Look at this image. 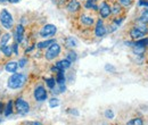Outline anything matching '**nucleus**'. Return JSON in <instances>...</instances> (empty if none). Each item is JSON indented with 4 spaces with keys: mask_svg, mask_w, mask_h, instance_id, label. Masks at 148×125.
Masks as SVG:
<instances>
[{
    "mask_svg": "<svg viewBox=\"0 0 148 125\" xmlns=\"http://www.w3.org/2000/svg\"><path fill=\"white\" fill-rule=\"evenodd\" d=\"M26 82V76L24 74H14L8 80V87L10 89H18L22 88Z\"/></svg>",
    "mask_w": 148,
    "mask_h": 125,
    "instance_id": "obj_1",
    "label": "nucleus"
},
{
    "mask_svg": "<svg viewBox=\"0 0 148 125\" xmlns=\"http://www.w3.org/2000/svg\"><path fill=\"white\" fill-rule=\"evenodd\" d=\"M0 22H1L2 26L5 29H7V30H10L13 27V25H14V19H13L12 14L6 9H3L0 13Z\"/></svg>",
    "mask_w": 148,
    "mask_h": 125,
    "instance_id": "obj_2",
    "label": "nucleus"
},
{
    "mask_svg": "<svg viewBox=\"0 0 148 125\" xmlns=\"http://www.w3.org/2000/svg\"><path fill=\"white\" fill-rule=\"evenodd\" d=\"M15 108H16L17 113L21 114V115H26L30 111V105L25 100H23L22 98L16 99V101H15Z\"/></svg>",
    "mask_w": 148,
    "mask_h": 125,
    "instance_id": "obj_3",
    "label": "nucleus"
},
{
    "mask_svg": "<svg viewBox=\"0 0 148 125\" xmlns=\"http://www.w3.org/2000/svg\"><path fill=\"white\" fill-rule=\"evenodd\" d=\"M59 53H60V46L54 42L51 46H49L48 50L46 51V58L48 60H53L59 55Z\"/></svg>",
    "mask_w": 148,
    "mask_h": 125,
    "instance_id": "obj_4",
    "label": "nucleus"
},
{
    "mask_svg": "<svg viewBox=\"0 0 148 125\" xmlns=\"http://www.w3.org/2000/svg\"><path fill=\"white\" fill-rule=\"evenodd\" d=\"M57 32V27L53 24H47L45 25L41 30H40V36L42 38H49V36H55V33Z\"/></svg>",
    "mask_w": 148,
    "mask_h": 125,
    "instance_id": "obj_5",
    "label": "nucleus"
},
{
    "mask_svg": "<svg viewBox=\"0 0 148 125\" xmlns=\"http://www.w3.org/2000/svg\"><path fill=\"white\" fill-rule=\"evenodd\" d=\"M47 91L46 89L42 87V85H39L34 90V98H36V100L38 101H45L46 99H47Z\"/></svg>",
    "mask_w": 148,
    "mask_h": 125,
    "instance_id": "obj_6",
    "label": "nucleus"
},
{
    "mask_svg": "<svg viewBox=\"0 0 148 125\" xmlns=\"http://www.w3.org/2000/svg\"><path fill=\"white\" fill-rule=\"evenodd\" d=\"M99 13H100V16L103 18H107L112 14L111 6L108 3H106V2H101L100 8H99Z\"/></svg>",
    "mask_w": 148,
    "mask_h": 125,
    "instance_id": "obj_7",
    "label": "nucleus"
},
{
    "mask_svg": "<svg viewBox=\"0 0 148 125\" xmlns=\"http://www.w3.org/2000/svg\"><path fill=\"white\" fill-rule=\"evenodd\" d=\"M95 34H96V36H98V38L104 36L106 34V27H105V25H104V23H103L101 19H99L97 22V25H96V29H95Z\"/></svg>",
    "mask_w": 148,
    "mask_h": 125,
    "instance_id": "obj_8",
    "label": "nucleus"
},
{
    "mask_svg": "<svg viewBox=\"0 0 148 125\" xmlns=\"http://www.w3.org/2000/svg\"><path fill=\"white\" fill-rule=\"evenodd\" d=\"M80 7H81V5L79 3L77 0H71V1L67 3V6H66V8H67V10H69L70 13H75V12H77V10L80 9Z\"/></svg>",
    "mask_w": 148,
    "mask_h": 125,
    "instance_id": "obj_9",
    "label": "nucleus"
},
{
    "mask_svg": "<svg viewBox=\"0 0 148 125\" xmlns=\"http://www.w3.org/2000/svg\"><path fill=\"white\" fill-rule=\"evenodd\" d=\"M130 36L133 39V40H139V39H143L145 34L143 33V32H140L138 29H136V27H133V29H131L130 30Z\"/></svg>",
    "mask_w": 148,
    "mask_h": 125,
    "instance_id": "obj_10",
    "label": "nucleus"
},
{
    "mask_svg": "<svg viewBox=\"0 0 148 125\" xmlns=\"http://www.w3.org/2000/svg\"><path fill=\"white\" fill-rule=\"evenodd\" d=\"M23 36H24V27L22 25H18L16 27V31H15V41L16 42H22L23 40Z\"/></svg>",
    "mask_w": 148,
    "mask_h": 125,
    "instance_id": "obj_11",
    "label": "nucleus"
},
{
    "mask_svg": "<svg viewBox=\"0 0 148 125\" xmlns=\"http://www.w3.org/2000/svg\"><path fill=\"white\" fill-rule=\"evenodd\" d=\"M17 67H18V64L16 61H9V63L6 64L5 70L7 72H9V73H15L16 70H17Z\"/></svg>",
    "mask_w": 148,
    "mask_h": 125,
    "instance_id": "obj_12",
    "label": "nucleus"
},
{
    "mask_svg": "<svg viewBox=\"0 0 148 125\" xmlns=\"http://www.w3.org/2000/svg\"><path fill=\"white\" fill-rule=\"evenodd\" d=\"M81 23L89 26V25H92L93 23H95V19H93V17H91V16L83 15V16H81Z\"/></svg>",
    "mask_w": 148,
    "mask_h": 125,
    "instance_id": "obj_13",
    "label": "nucleus"
},
{
    "mask_svg": "<svg viewBox=\"0 0 148 125\" xmlns=\"http://www.w3.org/2000/svg\"><path fill=\"white\" fill-rule=\"evenodd\" d=\"M56 82H57L58 84H65V75H64V71H60L57 73Z\"/></svg>",
    "mask_w": 148,
    "mask_h": 125,
    "instance_id": "obj_14",
    "label": "nucleus"
},
{
    "mask_svg": "<svg viewBox=\"0 0 148 125\" xmlns=\"http://www.w3.org/2000/svg\"><path fill=\"white\" fill-rule=\"evenodd\" d=\"M65 46H66L67 48H74V47H76V41L74 40L72 36H69V38L65 40Z\"/></svg>",
    "mask_w": 148,
    "mask_h": 125,
    "instance_id": "obj_15",
    "label": "nucleus"
},
{
    "mask_svg": "<svg viewBox=\"0 0 148 125\" xmlns=\"http://www.w3.org/2000/svg\"><path fill=\"white\" fill-rule=\"evenodd\" d=\"M127 125H144V121L140 117H134V118L130 120L127 123Z\"/></svg>",
    "mask_w": 148,
    "mask_h": 125,
    "instance_id": "obj_16",
    "label": "nucleus"
},
{
    "mask_svg": "<svg viewBox=\"0 0 148 125\" xmlns=\"http://www.w3.org/2000/svg\"><path fill=\"white\" fill-rule=\"evenodd\" d=\"M132 50H133V53L137 55V56H143V55L145 54L146 48H145V47H137V46H133Z\"/></svg>",
    "mask_w": 148,
    "mask_h": 125,
    "instance_id": "obj_17",
    "label": "nucleus"
},
{
    "mask_svg": "<svg viewBox=\"0 0 148 125\" xmlns=\"http://www.w3.org/2000/svg\"><path fill=\"white\" fill-rule=\"evenodd\" d=\"M136 29H138L140 32H143L144 34H146L148 32V27H147V24H145V23H141V22H139V24H137V26H134Z\"/></svg>",
    "mask_w": 148,
    "mask_h": 125,
    "instance_id": "obj_18",
    "label": "nucleus"
},
{
    "mask_svg": "<svg viewBox=\"0 0 148 125\" xmlns=\"http://www.w3.org/2000/svg\"><path fill=\"white\" fill-rule=\"evenodd\" d=\"M54 42H55L54 40H47V41H43V42H40V43H38L37 47L39 48V49H43V48H47V47L51 46Z\"/></svg>",
    "mask_w": 148,
    "mask_h": 125,
    "instance_id": "obj_19",
    "label": "nucleus"
},
{
    "mask_svg": "<svg viewBox=\"0 0 148 125\" xmlns=\"http://www.w3.org/2000/svg\"><path fill=\"white\" fill-rule=\"evenodd\" d=\"M147 44H148V39H145V38L139 39V40H137V41L133 43V46H137V47H145V48H146Z\"/></svg>",
    "mask_w": 148,
    "mask_h": 125,
    "instance_id": "obj_20",
    "label": "nucleus"
},
{
    "mask_svg": "<svg viewBox=\"0 0 148 125\" xmlns=\"http://www.w3.org/2000/svg\"><path fill=\"white\" fill-rule=\"evenodd\" d=\"M9 39H10V34H3V36H1V40H0V46H1V48L2 47H5V46H7V42L9 41Z\"/></svg>",
    "mask_w": 148,
    "mask_h": 125,
    "instance_id": "obj_21",
    "label": "nucleus"
},
{
    "mask_svg": "<svg viewBox=\"0 0 148 125\" xmlns=\"http://www.w3.org/2000/svg\"><path fill=\"white\" fill-rule=\"evenodd\" d=\"M139 22L145 23V24H147L148 23V9H145V10L143 12L141 16H140V18H139Z\"/></svg>",
    "mask_w": 148,
    "mask_h": 125,
    "instance_id": "obj_22",
    "label": "nucleus"
},
{
    "mask_svg": "<svg viewBox=\"0 0 148 125\" xmlns=\"http://www.w3.org/2000/svg\"><path fill=\"white\" fill-rule=\"evenodd\" d=\"M12 113H13V102L9 101V102L7 104L6 108H5V115H6V116H9Z\"/></svg>",
    "mask_w": 148,
    "mask_h": 125,
    "instance_id": "obj_23",
    "label": "nucleus"
},
{
    "mask_svg": "<svg viewBox=\"0 0 148 125\" xmlns=\"http://www.w3.org/2000/svg\"><path fill=\"white\" fill-rule=\"evenodd\" d=\"M1 50H2V53L5 56H7V57H9V56H12V47L10 46H5V47H2L1 48Z\"/></svg>",
    "mask_w": 148,
    "mask_h": 125,
    "instance_id": "obj_24",
    "label": "nucleus"
},
{
    "mask_svg": "<svg viewBox=\"0 0 148 125\" xmlns=\"http://www.w3.org/2000/svg\"><path fill=\"white\" fill-rule=\"evenodd\" d=\"M84 6H86V8H88V9H91V8H92L93 10H97V9H98V7L95 5V2H93V1H90V0H88Z\"/></svg>",
    "mask_w": 148,
    "mask_h": 125,
    "instance_id": "obj_25",
    "label": "nucleus"
},
{
    "mask_svg": "<svg viewBox=\"0 0 148 125\" xmlns=\"http://www.w3.org/2000/svg\"><path fill=\"white\" fill-rule=\"evenodd\" d=\"M49 106L51 108H55V107H57V106H59V100H58L57 98L50 99V100H49Z\"/></svg>",
    "mask_w": 148,
    "mask_h": 125,
    "instance_id": "obj_26",
    "label": "nucleus"
},
{
    "mask_svg": "<svg viewBox=\"0 0 148 125\" xmlns=\"http://www.w3.org/2000/svg\"><path fill=\"white\" fill-rule=\"evenodd\" d=\"M76 58H77V56H76V54H75L74 51H70L69 55H67V60H70L71 63L75 61V60H76Z\"/></svg>",
    "mask_w": 148,
    "mask_h": 125,
    "instance_id": "obj_27",
    "label": "nucleus"
},
{
    "mask_svg": "<svg viewBox=\"0 0 148 125\" xmlns=\"http://www.w3.org/2000/svg\"><path fill=\"white\" fill-rule=\"evenodd\" d=\"M46 82H47V85H48L50 89H54V88H55V84H56L55 79H47Z\"/></svg>",
    "mask_w": 148,
    "mask_h": 125,
    "instance_id": "obj_28",
    "label": "nucleus"
},
{
    "mask_svg": "<svg viewBox=\"0 0 148 125\" xmlns=\"http://www.w3.org/2000/svg\"><path fill=\"white\" fill-rule=\"evenodd\" d=\"M105 117H106V118H110V120L114 118V113L112 111L111 109H107V110L105 111Z\"/></svg>",
    "mask_w": 148,
    "mask_h": 125,
    "instance_id": "obj_29",
    "label": "nucleus"
},
{
    "mask_svg": "<svg viewBox=\"0 0 148 125\" xmlns=\"http://www.w3.org/2000/svg\"><path fill=\"white\" fill-rule=\"evenodd\" d=\"M121 12V6L119 5V3H115L114 5V8H113V10H112V13L113 14H117V13H120Z\"/></svg>",
    "mask_w": 148,
    "mask_h": 125,
    "instance_id": "obj_30",
    "label": "nucleus"
},
{
    "mask_svg": "<svg viewBox=\"0 0 148 125\" xmlns=\"http://www.w3.org/2000/svg\"><path fill=\"white\" fill-rule=\"evenodd\" d=\"M119 2H120V5H122L124 7H128L131 5V0H119Z\"/></svg>",
    "mask_w": 148,
    "mask_h": 125,
    "instance_id": "obj_31",
    "label": "nucleus"
},
{
    "mask_svg": "<svg viewBox=\"0 0 148 125\" xmlns=\"http://www.w3.org/2000/svg\"><path fill=\"white\" fill-rule=\"evenodd\" d=\"M26 63H27V60H26L25 58H22V59L18 61V66H19V67H24Z\"/></svg>",
    "mask_w": 148,
    "mask_h": 125,
    "instance_id": "obj_32",
    "label": "nucleus"
},
{
    "mask_svg": "<svg viewBox=\"0 0 148 125\" xmlns=\"http://www.w3.org/2000/svg\"><path fill=\"white\" fill-rule=\"evenodd\" d=\"M139 5H140V6H146V7H148V1L147 0H139Z\"/></svg>",
    "mask_w": 148,
    "mask_h": 125,
    "instance_id": "obj_33",
    "label": "nucleus"
},
{
    "mask_svg": "<svg viewBox=\"0 0 148 125\" xmlns=\"http://www.w3.org/2000/svg\"><path fill=\"white\" fill-rule=\"evenodd\" d=\"M105 70H106V71H115V67H113V66H111V65H106V66H105Z\"/></svg>",
    "mask_w": 148,
    "mask_h": 125,
    "instance_id": "obj_34",
    "label": "nucleus"
},
{
    "mask_svg": "<svg viewBox=\"0 0 148 125\" xmlns=\"http://www.w3.org/2000/svg\"><path fill=\"white\" fill-rule=\"evenodd\" d=\"M12 47H13V49H14L15 55H18V48H17V44H14V46H12Z\"/></svg>",
    "mask_w": 148,
    "mask_h": 125,
    "instance_id": "obj_35",
    "label": "nucleus"
},
{
    "mask_svg": "<svg viewBox=\"0 0 148 125\" xmlns=\"http://www.w3.org/2000/svg\"><path fill=\"white\" fill-rule=\"evenodd\" d=\"M70 113H71V114H74V115H79V113H77L76 110H70Z\"/></svg>",
    "mask_w": 148,
    "mask_h": 125,
    "instance_id": "obj_36",
    "label": "nucleus"
},
{
    "mask_svg": "<svg viewBox=\"0 0 148 125\" xmlns=\"http://www.w3.org/2000/svg\"><path fill=\"white\" fill-rule=\"evenodd\" d=\"M31 125H42V124H41L40 122H33V123H32Z\"/></svg>",
    "mask_w": 148,
    "mask_h": 125,
    "instance_id": "obj_37",
    "label": "nucleus"
},
{
    "mask_svg": "<svg viewBox=\"0 0 148 125\" xmlns=\"http://www.w3.org/2000/svg\"><path fill=\"white\" fill-rule=\"evenodd\" d=\"M8 1H10V2H13V3H16V2H18L19 0H8Z\"/></svg>",
    "mask_w": 148,
    "mask_h": 125,
    "instance_id": "obj_38",
    "label": "nucleus"
},
{
    "mask_svg": "<svg viewBox=\"0 0 148 125\" xmlns=\"http://www.w3.org/2000/svg\"><path fill=\"white\" fill-rule=\"evenodd\" d=\"M5 1H6V0H0V2H5Z\"/></svg>",
    "mask_w": 148,
    "mask_h": 125,
    "instance_id": "obj_39",
    "label": "nucleus"
},
{
    "mask_svg": "<svg viewBox=\"0 0 148 125\" xmlns=\"http://www.w3.org/2000/svg\"><path fill=\"white\" fill-rule=\"evenodd\" d=\"M90 1H93V2H96V1H97V0H90Z\"/></svg>",
    "mask_w": 148,
    "mask_h": 125,
    "instance_id": "obj_40",
    "label": "nucleus"
},
{
    "mask_svg": "<svg viewBox=\"0 0 148 125\" xmlns=\"http://www.w3.org/2000/svg\"><path fill=\"white\" fill-rule=\"evenodd\" d=\"M0 36H1V31H0Z\"/></svg>",
    "mask_w": 148,
    "mask_h": 125,
    "instance_id": "obj_41",
    "label": "nucleus"
}]
</instances>
